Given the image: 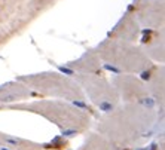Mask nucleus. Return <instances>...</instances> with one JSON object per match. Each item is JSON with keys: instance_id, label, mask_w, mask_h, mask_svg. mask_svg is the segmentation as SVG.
Here are the masks:
<instances>
[{"instance_id": "20e7f679", "label": "nucleus", "mask_w": 165, "mask_h": 150, "mask_svg": "<svg viewBox=\"0 0 165 150\" xmlns=\"http://www.w3.org/2000/svg\"><path fill=\"white\" fill-rule=\"evenodd\" d=\"M74 106H79V107H86L83 103H77V101H74Z\"/></svg>"}, {"instance_id": "f257e3e1", "label": "nucleus", "mask_w": 165, "mask_h": 150, "mask_svg": "<svg viewBox=\"0 0 165 150\" xmlns=\"http://www.w3.org/2000/svg\"><path fill=\"white\" fill-rule=\"evenodd\" d=\"M112 107H113V106H112V104H109V103H106V101L100 104V108H101V110H104V111H110Z\"/></svg>"}, {"instance_id": "f03ea898", "label": "nucleus", "mask_w": 165, "mask_h": 150, "mask_svg": "<svg viewBox=\"0 0 165 150\" xmlns=\"http://www.w3.org/2000/svg\"><path fill=\"white\" fill-rule=\"evenodd\" d=\"M58 70H60V71H63V73L67 75V76H73V70H70V68H66V67H58Z\"/></svg>"}, {"instance_id": "39448f33", "label": "nucleus", "mask_w": 165, "mask_h": 150, "mask_svg": "<svg viewBox=\"0 0 165 150\" xmlns=\"http://www.w3.org/2000/svg\"><path fill=\"white\" fill-rule=\"evenodd\" d=\"M141 77H143L144 80H146V79H149V73H143V75H141Z\"/></svg>"}, {"instance_id": "7ed1b4c3", "label": "nucleus", "mask_w": 165, "mask_h": 150, "mask_svg": "<svg viewBox=\"0 0 165 150\" xmlns=\"http://www.w3.org/2000/svg\"><path fill=\"white\" fill-rule=\"evenodd\" d=\"M107 70H110V71H115V73H119V68H116V67H112V66H104Z\"/></svg>"}]
</instances>
